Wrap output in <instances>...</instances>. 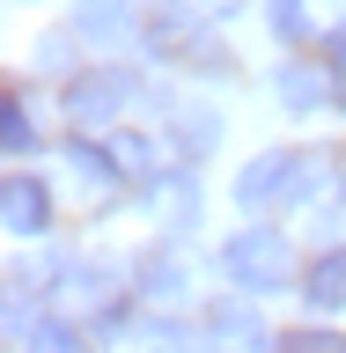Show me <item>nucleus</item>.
Returning <instances> with one entry per match:
<instances>
[{
    "label": "nucleus",
    "instance_id": "obj_1",
    "mask_svg": "<svg viewBox=\"0 0 346 353\" xmlns=\"http://www.w3.org/2000/svg\"><path fill=\"white\" fill-rule=\"evenodd\" d=\"M331 154H302V148H265L243 162L236 176V206L243 214H273V206H302V199H317V184L309 176H325Z\"/></svg>",
    "mask_w": 346,
    "mask_h": 353
},
{
    "label": "nucleus",
    "instance_id": "obj_2",
    "mask_svg": "<svg viewBox=\"0 0 346 353\" xmlns=\"http://www.w3.org/2000/svg\"><path fill=\"white\" fill-rule=\"evenodd\" d=\"M221 272H229V287H243V294H280V287L295 280V250H287L280 228H243V236L221 243Z\"/></svg>",
    "mask_w": 346,
    "mask_h": 353
},
{
    "label": "nucleus",
    "instance_id": "obj_3",
    "mask_svg": "<svg viewBox=\"0 0 346 353\" xmlns=\"http://www.w3.org/2000/svg\"><path fill=\"white\" fill-rule=\"evenodd\" d=\"M133 103V66H81L74 81H66L59 110H66V125H81V132H104L118 125V110Z\"/></svg>",
    "mask_w": 346,
    "mask_h": 353
},
{
    "label": "nucleus",
    "instance_id": "obj_4",
    "mask_svg": "<svg viewBox=\"0 0 346 353\" xmlns=\"http://www.w3.org/2000/svg\"><path fill=\"white\" fill-rule=\"evenodd\" d=\"M206 0H155V15L140 22V37H148V52H162V59H192L199 44H206Z\"/></svg>",
    "mask_w": 346,
    "mask_h": 353
},
{
    "label": "nucleus",
    "instance_id": "obj_5",
    "mask_svg": "<svg viewBox=\"0 0 346 353\" xmlns=\"http://www.w3.org/2000/svg\"><path fill=\"white\" fill-rule=\"evenodd\" d=\"M0 228L15 243H37L44 228H52V192H44V176L15 170L8 184H0Z\"/></svg>",
    "mask_w": 346,
    "mask_h": 353
},
{
    "label": "nucleus",
    "instance_id": "obj_6",
    "mask_svg": "<svg viewBox=\"0 0 346 353\" xmlns=\"http://www.w3.org/2000/svg\"><path fill=\"white\" fill-rule=\"evenodd\" d=\"M52 302L74 316V309H88V316H104L110 302H118V280H110L104 265H88V258H74V265H59L52 272Z\"/></svg>",
    "mask_w": 346,
    "mask_h": 353
},
{
    "label": "nucleus",
    "instance_id": "obj_7",
    "mask_svg": "<svg viewBox=\"0 0 346 353\" xmlns=\"http://www.w3.org/2000/svg\"><path fill=\"white\" fill-rule=\"evenodd\" d=\"M273 96H280L287 110H325V103H339L325 59H280V66H273Z\"/></svg>",
    "mask_w": 346,
    "mask_h": 353
},
{
    "label": "nucleus",
    "instance_id": "obj_8",
    "mask_svg": "<svg viewBox=\"0 0 346 353\" xmlns=\"http://www.w3.org/2000/svg\"><path fill=\"white\" fill-rule=\"evenodd\" d=\"M206 346L214 353H273V339H265L251 302H214L206 309Z\"/></svg>",
    "mask_w": 346,
    "mask_h": 353
},
{
    "label": "nucleus",
    "instance_id": "obj_9",
    "mask_svg": "<svg viewBox=\"0 0 346 353\" xmlns=\"http://www.w3.org/2000/svg\"><path fill=\"white\" fill-rule=\"evenodd\" d=\"M199 206H206V199H199V184H192L184 170L155 176V192H148V214L162 221V236H192V228H199Z\"/></svg>",
    "mask_w": 346,
    "mask_h": 353
},
{
    "label": "nucleus",
    "instance_id": "obj_10",
    "mask_svg": "<svg viewBox=\"0 0 346 353\" xmlns=\"http://www.w3.org/2000/svg\"><path fill=\"white\" fill-rule=\"evenodd\" d=\"M302 302L317 309V316H339L346 309V243H331L325 258L302 272Z\"/></svg>",
    "mask_w": 346,
    "mask_h": 353
},
{
    "label": "nucleus",
    "instance_id": "obj_11",
    "mask_svg": "<svg viewBox=\"0 0 346 353\" xmlns=\"http://www.w3.org/2000/svg\"><path fill=\"white\" fill-rule=\"evenodd\" d=\"M74 30L81 37H104V44L133 37V0H74Z\"/></svg>",
    "mask_w": 346,
    "mask_h": 353
},
{
    "label": "nucleus",
    "instance_id": "obj_12",
    "mask_svg": "<svg viewBox=\"0 0 346 353\" xmlns=\"http://www.w3.org/2000/svg\"><path fill=\"white\" fill-rule=\"evenodd\" d=\"M22 353H88V331L66 309H52V316H37V324L22 331Z\"/></svg>",
    "mask_w": 346,
    "mask_h": 353
},
{
    "label": "nucleus",
    "instance_id": "obj_13",
    "mask_svg": "<svg viewBox=\"0 0 346 353\" xmlns=\"http://www.w3.org/2000/svg\"><path fill=\"white\" fill-rule=\"evenodd\" d=\"M133 280H140V302H184V265L170 250H148Z\"/></svg>",
    "mask_w": 346,
    "mask_h": 353
},
{
    "label": "nucleus",
    "instance_id": "obj_14",
    "mask_svg": "<svg viewBox=\"0 0 346 353\" xmlns=\"http://www.w3.org/2000/svg\"><path fill=\"white\" fill-rule=\"evenodd\" d=\"M170 148L184 154V162H206V154L221 148V118L214 110H184V118L170 125Z\"/></svg>",
    "mask_w": 346,
    "mask_h": 353
},
{
    "label": "nucleus",
    "instance_id": "obj_15",
    "mask_svg": "<svg viewBox=\"0 0 346 353\" xmlns=\"http://www.w3.org/2000/svg\"><path fill=\"white\" fill-rule=\"evenodd\" d=\"M66 170L81 176V184H96V192H104V184H118V154L96 148V140L81 132V140H66Z\"/></svg>",
    "mask_w": 346,
    "mask_h": 353
},
{
    "label": "nucleus",
    "instance_id": "obj_16",
    "mask_svg": "<svg viewBox=\"0 0 346 353\" xmlns=\"http://www.w3.org/2000/svg\"><path fill=\"white\" fill-rule=\"evenodd\" d=\"M265 22H273V37H280V44H302L309 30H317L309 0H265Z\"/></svg>",
    "mask_w": 346,
    "mask_h": 353
},
{
    "label": "nucleus",
    "instance_id": "obj_17",
    "mask_svg": "<svg viewBox=\"0 0 346 353\" xmlns=\"http://www.w3.org/2000/svg\"><path fill=\"white\" fill-rule=\"evenodd\" d=\"M0 148H8V154H30V148H37V125H30V110H22L15 88H8V103H0Z\"/></svg>",
    "mask_w": 346,
    "mask_h": 353
},
{
    "label": "nucleus",
    "instance_id": "obj_18",
    "mask_svg": "<svg viewBox=\"0 0 346 353\" xmlns=\"http://www.w3.org/2000/svg\"><path fill=\"white\" fill-rule=\"evenodd\" d=\"M110 154H118V176H140V184H155V148L140 140V132H110Z\"/></svg>",
    "mask_w": 346,
    "mask_h": 353
},
{
    "label": "nucleus",
    "instance_id": "obj_19",
    "mask_svg": "<svg viewBox=\"0 0 346 353\" xmlns=\"http://www.w3.org/2000/svg\"><path fill=\"white\" fill-rule=\"evenodd\" d=\"M273 353H346V339H339V331H325V324H302V331H280Z\"/></svg>",
    "mask_w": 346,
    "mask_h": 353
},
{
    "label": "nucleus",
    "instance_id": "obj_20",
    "mask_svg": "<svg viewBox=\"0 0 346 353\" xmlns=\"http://www.w3.org/2000/svg\"><path fill=\"white\" fill-rule=\"evenodd\" d=\"M325 66H331V88H339V103H346V30H331V37H325Z\"/></svg>",
    "mask_w": 346,
    "mask_h": 353
}]
</instances>
